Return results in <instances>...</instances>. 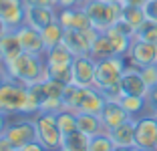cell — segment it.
Here are the masks:
<instances>
[{"label": "cell", "mask_w": 157, "mask_h": 151, "mask_svg": "<svg viewBox=\"0 0 157 151\" xmlns=\"http://www.w3.org/2000/svg\"><path fill=\"white\" fill-rule=\"evenodd\" d=\"M89 55L93 56L95 60H101V59H109V56H115V48H113L111 41L107 37V32H99L95 41L91 45V52Z\"/></svg>", "instance_id": "22"}, {"label": "cell", "mask_w": 157, "mask_h": 151, "mask_svg": "<svg viewBox=\"0 0 157 151\" xmlns=\"http://www.w3.org/2000/svg\"><path fill=\"white\" fill-rule=\"evenodd\" d=\"M135 38L157 45V22H153V20H145V22L135 30Z\"/></svg>", "instance_id": "31"}, {"label": "cell", "mask_w": 157, "mask_h": 151, "mask_svg": "<svg viewBox=\"0 0 157 151\" xmlns=\"http://www.w3.org/2000/svg\"><path fill=\"white\" fill-rule=\"evenodd\" d=\"M127 59L125 56H109V59H101L97 60V69H95V85L99 91L111 87V85H117L123 77L125 69H127Z\"/></svg>", "instance_id": "5"}, {"label": "cell", "mask_w": 157, "mask_h": 151, "mask_svg": "<svg viewBox=\"0 0 157 151\" xmlns=\"http://www.w3.org/2000/svg\"><path fill=\"white\" fill-rule=\"evenodd\" d=\"M119 85H121L123 95H131V97H145L149 91L147 83L141 77V71L137 67H133V64H127V69H125Z\"/></svg>", "instance_id": "12"}, {"label": "cell", "mask_w": 157, "mask_h": 151, "mask_svg": "<svg viewBox=\"0 0 157 151\" xmlns=\"http://www.w3.org/2000/svg\"><path fill=\"white\" fill-rule=\"evenodd\" d=\"M93 28L105 32L123 16V2H105V0H89L85 4Z\"/></svg>", "instance_id": "2"}, {"label": "cell", "mask_w": 157, "mask_h": 151, "mask_svg": "<svg viewBox=\"0 0 157 151\" xmlns=\"http://www.w3.org/2000/svg\"><path fill=\"white\" fill-rule=\"evenodd\" d=\"M20 52H22V46H20L16 30H6L4 34L0 37V63L2 64L10 63V60L16 59Z\"/></svg>", "instance_id": "17"}, {"label": "cell", "mask_w": 157, "mask_h": 151, "mask_svg": "<svg viewBox=\"0 0 157 151\" xmlns=\"http://www.w3.org/2000/svg\"><path fill=\"white\" fill-rule=\"evenodd\" d=\"M129 119H133V117L125 111V107L121 105V101H107L103 111H101V121L105 125V131H111V129L123 125L125 121H129Z\"/></svg>", "instance_id": "15"}, {"label": "cell", "mask_w": 157, "mask_h": 151, "mask_svg": "<svg viewBox=\"0 0 157 151\" xmlns=\"http://www.w3.org/2000/svg\"><path fill=\"white\" fill-rule=\"evenodd\" d=\"M56 151H67V149H65V147H60V149H56Z\"/></svg>", "instance_id": "47"}, {"label": "cell", "mask_w": 157, "mask_h": 151, "mask_svg": "<svg viewBox=\"0 0 157 151\" xmlns=\"http://www.w3.org/2000/svg\"><path fill=\"white\" fill-rule=\"evenodd\" d=\"M8 73H6V69H4V64H0V87H2V85H4L6 81H8Z\"/></svg>", "instance_id": "41"}, {"label": "cell", "mask_w": 157, "mask_h": 151, "mask_svg": "<svg viewBox=\"0 0 157 151\" xmlns=\"http://www.w3.org/2000/svg\"><path fill=\"white\" fill-rule=\"evenodd\" d=\"M145 101H147V113L155 115V113H157V85H155V87H151V89L147 91Z\"/></svg>", "instance_id": "34"}, {"label": "cell", "mask_w": 157, "mask_h": 151, "mask_svg": "<svg viewBox=\"0 0 157 151\" xmlns=\"http://www.w3.org/2000/svg\"><path fill=\"white\" fill-rule=\"evenodd\" d=\"M95 69L97 60L91 55L75 56L73 60V83L78 87H93L95 85Z\"/></svg>", "instance_id": "11"}, {"label": "cell", "mask_w": 157, "mask_h": 151, "mask_svg": "<svg viewBox=\"0 0 157 151\" xmlns=\"http://www.w3.org/2000/svg\"><path fill=\"white\" fill-rule=\"evenodd\" d=\"M89 151H115V143L109 137V133H99L89 141Z\"/></svg>", "instance_id": "32"}, {"label": "cell", "mask_w": 157, "mask_h": 151, "mask_svg": "<svg viewBox=\"0 0 157 151\" xmlns=\"http://www.w3.org/2000/svg\"><path fill=\"white\" fill-rule=\"evenodd\" d=\"M127 63L141 69V67H147V64L157 63V45L153 42H145L139 41V38H133L129 46V52H127Z\"/></svg>", "instance_id": "10"}, {"label": "cell", "mask_w": 157, "mask_h": 151, "mask_svg": "<svg viewBox=\"0 0 157 151\" xmlns=\"http://www.w3.org/2000/svg\"><path fill=\"white\" fill-rule=\"evenodd\" d=\"M107 99L97 87H87L85 89L83 101H81V107H78L77 113H93V115H101L103 107H105Z\"/></svg>", "instance_id": "18"}, {"label": "cell", "mask_w": 157, "mask_h": 151, "mask_svg": "<svg viewBox=\"0 0 157 151\" xmlns=\"http://www.w3.org/2000/svg\"><path fill=\"white\" fill-rule=\"evenodd\" d=\"M42 34V41H44V46L46 48H52L56 45H63V38H65V28L59 20H55L52 24H48L46 28L40 30Z\"/></svg>", "instance_id": "25"}, {"label": "cell", "mask_w": 157, "mask_h": 151, "mask_svg": "<svg viewBox=\"0 0 157 151\" xmlns=\"http://www.w3.org/2000/svg\"><path fill=\"white\" fill-rule=\"evenodd\" d=\"M8 123H10V115L4 113V111H0V137L4 135V131H6V127H8Z\"/></svg>", "instance_id": "38"}, {"label": "cell", "mask_w": 157, "mask_h": 151, "mask_svg": "<svg viewBox=\"0 0 157 151\" xmlns=\"http://www.w3.org/2000/svg\"><path fill=\"white\" fill-rule=\"evenodd\" d=\"M89 141H91V137L77 129L63 137V147L67 151H89Z\"/></svg>", "instance_id": "27"}, {"label": "cell", "mask_w": 157, "mask_h": 151, "mask_svg": "<svg viewBox=\"0 0 157 151\" xmlns=\"http://www.w3.org/2000/svg\"><path fill=\"white\" fill-rule=\"evenodd\" d=\"M135 151H151V149H137V147H135Z\"/></svg>", "instance_id": "45"}, {"label": "cell", "mask_w": 157, "mask_h": 151, "mask_svg": "<svg viewBox=\"0 0 157 151\" xmlns=\"http://www.w3.org/2000/svg\"><path fill=\"white\" fill-rule=\"evenodd\" d=\"M141 77H143V81L147 83V87H155L157 85V63L153 64H147V67H141Z\"/></svg>", "instance_id": "33"}, {"label": "cell", "mask_w": 157, "mask_h": 151, "mask_svg": "<svg viewBox=\"0 0 157 151\" xmlns=\"http://www.w3.org/2000/svg\"><path fill=\"white\" fill-rule=\"evenodd\" d=\"M56 123H59V129L63 131V135H69V133L77 131V113L69 109H63L56 113Z\"/></svg>", "instance_id": "29"}, {"label": "cell", "mask_w": 157, "mask_h": 151, "mask_svg": "<svg viewBox=\"0 0 157 151\" xmlns=\"http://www.w3.org/2000/svg\"><path fill=\"white\" fill-rule=\"evenodd\" d=\"M6 73L12 81H18L22 85H33V83L44 81L46 79V64L42 55H33V52H20L16 59L4 64Z\"/></svg>", "instance_id": "1"}, {"label": "cell", "mask_w": 157, "mask_h": 151, "mask_svg": "<svg viewBox=\"0 0 157 151\" xmlns=\"http://www.w3.org/2000/svg\"><path fill=\"white\" fill-rule=\"evenodd\" d=\"M0 64H2V63H0Z\"/></svg>", "instance_id": "49"}, {"label": "cell", "mask_w": 157, "mask_h": 151, "mask_svg": "<svg viewBox=\"0 0 157 151\" xmlns=\"http://www.w3.org/2000/svg\"><path fill=\"white\" fill-rule=\"evenodd\" d=\"M121 18H123L125 22H129L131 26L137 30V28L147 20V16H145V12H143V6H125L123 4V16H121Z\"/></svg>", "instance_id": "28"}, {"label": "cell", "mask_w": 157, "mask_h": 151, "mask_svg": "<svg viewBox=\"0 0 157 151\" xmlns=\"http://www.w3.org/2000/svg\"><path fill=\"white\" fill-rule=\"evenodd\" d=\"M4 137L16 147H22L30 141H36V121L30 115H10V123L4 131Z\"/></svg>", "instance_id": "4"}, {"label": "cell", "mask_w": 157, "mask_h": 151, "mask_svg": "<svg viewBox=\"0 0 157 151\" xmlns=\"http://www.w3.org/2000/svg\"><path fill=\"white\" fill-rule=\"evenodd\" d=\"M8 30V26H6V22L2 18H0V37H2V34H4V32Z\"/></svg>", "instance_id": "42"}, {"label": "cell", "mask_w": 157, "mask_h": 151, "mask_svg": "<svg viewBox=\"0 0 157 151\" xmlns=\"http://www.w3.org/2000/svg\"><path fill=\"white\" fill-rule=\"evenodd\" d=\"M28 101V89L26 85L18 81H8L0 87V111L8 115H24Z\"/></svg>", "instance_id": "3"}, {"label": "cell", "mask_w": 157, "mask_h": 151, "mask_svg": "<svg viewBox=\"0 0 157 151\" xmlns=\"http://www.w3.org/2000/svg\"><path fill=\"white\" fill-rule=\"evenodd\" d=\"M121 105L125 107V111L133 117V119H137V117H141V115L147 113V101H145V97H131V95H123L121 97Z\"/></svg>", "instance_id": "26"}, {"label": "cell", "mask_w": 157, "mask_h": 151, "mask_svg": "<svg viewBox=\"0 0 157 151\" xmlns=\"http://www.w3.org/2000/svg\"><path fill=\"white\" fill-rule=\"evenodd\" d=\"M56 20L63 24L65 30H89V28H93L85 6L56 8Z\"/></svg>", "instance_id": "8"}, {"label": "cell", "mask_w": 157, "mask_h": 151, "mask_svg": "<svg viewBox=\"0 0 157 151\" xmlns=\"http://www.w3.org/2000/svg\"><path fill=\"white\" fill-rule=\"evenodd\" d=\"M26 4L24 0H0V18L6 22L8 30H16L24 24Z\"/></svg>", "instance_id": "13"}, {"label": "cell", "mask_w": 157, "mask_h": 151, "mask_svg": "<svg viewBox=\"0 0 157 151\" xmlns=\"http://www.w3.org/2000/svg\"><path fill=\"white\" fill-rule=\"evenodd\" d=\"M115 151H135V147H115Z\"/></svg>", "instance_id": "43"}, {"label": "cell", "mask_w": 157, "mask_h": 151, "mask_svg": "<svg viewBox=\"0 0 157 151\" xmlns=\"http://www.w3.org/2000/svg\"><path fill=\"white\" fill-rule=\"evenodd\" d=\"M155 151H157V149H155Z\"/></svg>", "instance_id": "50"}, {"label": "cell", "mask_w": 157, "mask_h": 151, "mask_svg": "<svg viewBox=\"0 0 157 151\" xmlns=\"http://www.w3.org/2000/svg\"><path fill=\"white\" fill-rule=\"evenodd\" d=\"M36 121V137L48 151H56L63 147V131L59 129L56 123V113H36L34 115Z\"/></svg>", "instance_id": "6"}, {"label": "cell", "mask_w": 157, "mask_h": 151, "mask_svg": "<svg viewBox=\"0 0 157 151\" xmlns=\"http://www.w3.org/2000/svg\"><path fill=\"white\" fill-rule=\"evenodd\" d=\"M46 79L59 81L63 85H71L73 83V64H65V67H46Z\"/></svg>", "instance_id": "30"}, {"label": "cell", "mask_w": 157, "mask_h": 151, "mask_svg": "<svg viewBox=\"0 0 157 151\" xmlns=\"http://www.w3.org/2000/svg\"><path fill=\"white\" fill-rule=\"evenodd\" d=\"M16 34H18L20 46L24 52H33V55H44L46 52L44 41H42V34L38 28L30 26V24H22L16 28Z\"/></svg>", "instance_id": "14"}, {"label": "cell", "mask_w": 157, "mask_h": 151, "mask_svg": "<svg viewBox=\"0 0 157 151\" xmlns=\"http://www.w3.org/2000/svg\"><path fill=\"white\" fill-rule=\"evenodd\" d=\"M105 2H121V0H105Z\"/></svg>", "instance_id": "46"}, {"label": "cell", "mask_w": 157, "mask_h": 151, "mask_svg": "<svg viewBox=\"0 0 157 151\" xmlns=\"http://www.w3.org/2000/svg\"><path fill=\"white\" fill-rule=\"evenodd\" d=\"M107 37H109V41H111L113 48H115V55L117 56H127V52H129V46L131 42H133V38L127 37V34H123V32H119L117 28H107Z\"/></svg>", "instance_id": "24"}, {"label": "cell", "mask_w": 157, "mask_h": 151, "mask_svg": "<svg viewBox=\"0 0 157 151\" xmlns=\"http://www.w3.org/2000/svg\"><path fill=\"white\" fill-rule=\"evenodd\" d=\"M85 89L87 87H78V85H75V83L65 85V91H63V107L77 113L78 107H81V101H83Z\"/></svg>", "instance_id": "23"}, {"label": "cell", "mask_w": 157, "mask_h": 151, "mask_svg": "<svg viewBox=\"0 0 157 151\" xmlns=\"http://www.w3.org/2000/svg\"><path fill=\"white\" fill-rule=\"evenodd\" d=\"M77 129L83 131L85 135H89V137L105 133V125L101 121V115H93V113H77Z\"/></svg>", "instance_id": "20"}, {"label": "cell", "mask_w": 157, "mask_h": 151, "mask_svg": "<svg viewBox=\"0 0 157 151\" xmlns=\"http://www.w3.org/2000/svg\"><path fill=\"white\" fill-rule=\"evenodd\" d=\"M56 20V8H44V6H26V14H24V24L38 28H46Z\"/></svg>", "instance_id": "16"}, {"label": "cell", "mask_w": 157, "mask_h": 151, "mask_svg": "<svg viewBox=\"0 0 157 151\" xmlns=\"http://www.w3.org/2000/svg\"><path fill=\"white\" fill-rule=\"evenodd\" d=\"M143 12H145V16H147V20L157 22V0H147L143 4Z\"/></svg>", "instance_id": "35"}, {"label": "cell", "mask_w": 157, "mask_h": 151, "mask_svg": "<svg viewBox=\"0 0 157 151\" xmlns=\"http://www.w3.org/2000/svg\"><path fill=\"white\" fill-rule=\"evenodd\" d=\"M42 56H44L46 67H65V64H73L75 60V55L65 45H56L52 48H46V52Z\"/></svg>", "instance_id": "21"}, {"label": "cell", "mask_w": 157, "mask_h": 151, "mask_svg": "<svg viewBox=\"0 0 157 151\" xmlns=\"http://www.w3.org/2000/svg\"><path fill=\"white\" fill-rule=\"evenodd\" d=\"M125 6H143L147 0H121Z\"/></svg>", "instance_id": "40"}, {"label": "cell", "mask_w": 157, "mask_h": 151, "mask_svg": "<svg viewBox=\"0 0 157 151\" xmlns=\"http://www.w3.org/2000/svg\"><path fill=\"white\" fill-rule=\"evenodd\" d=\"M155 117H157V113H155Z\"/></svg>", "instance_id": "48"}, {"label": "cell", "mask_w": 157, "mask_h": 151, "mask_svg": "<svg viewBox=\"0 0 157 151\" xmlns=\"http://www.w3.org/2000/svg\"><path fill=\"white\" fill-rule=\"evenodd\" d=\"M87 2H89V0H77V6H85Z\"/></svg>", "instance_id": "44"}, {"label": "cell", "mask_w": 157, "mask_h": 151, "mask_svg": "<svg viewBox=\"0 0 157 151\" xmlns=\"http://www.w3.org/2000/svg\"><path fill=\"white\" fill-rule=\"evenodd\" d=\"M0 151H14V145L4 137V135L0 137Z\"/></svg>", "instance_id": "39"}, {"label": "cell", "mask_w": 157, "mask_h": 151, "mask_svg": "<svg viewBox=\"0 0 157 151\" xmlns=\"http://www.w3.org/2000/svg\"><path fill=\"white\" fill-rule=\"evenodd\" d=\"M14 151H48V149L36 139V141H30V143H26V145H22V147H16Z\"/></svg>", "instance_id": "36"}, {"label": "cell", "mask_w": 157, "mask_h": 151, "mask_svg": "<svg viewBox=\"0 0 157 151\" xmlns=\"http://www.w3.org/2000/svg\"><path fill=\"white\" fill-rule=\"evenodd\" d=\"M97 34H99L97 28H89V30H65L63 45H65L75 56L89 55V52H91V45H93V41H95Z\"/></svg>", "instance_id": "9"}, {"label": "cell", "mask_w": 157, "mask_h": 151, "mask_svg": "<svg viewBox=\"0 0 157 151\" xmlns=\"http://www.w3.org/2000/svg\"><path fill=\"white\" fill-rule=\"evenodd\" d=\"M107 133L113 139L115 147H135V119L125 121L123 125H119V127L111 129Z\"/></svg>", "instance_id": "19"}, {"label": "cell", "mask_w": 157, "mask_h": 151, "mask_svg": "<svg viewBox=\"0 0 157 151\" xmlns=\"http://www.w3.org/2000/svg\"><path fill=\"white\" fill-rule=\"evenodd\" d=\"M26 6H44V8H56L55 0H24Z\"/></svg>", "instance_id": "37"}, {"label": "cell", "mask_w": 157, "mask_h": 151, "mask_svg": "<svg viewBox=\"0 0 157 151\" xmlns=\"http://www.w3.org/2000/svg\"><path fill=\"white\" fill-rule=\"evenodd\" d=\"M135 147L137 149H157V117L145 113L135 119Z\"/></svg>", "instance_id": "7"}]
</instances>
